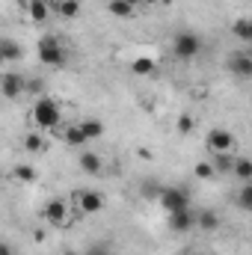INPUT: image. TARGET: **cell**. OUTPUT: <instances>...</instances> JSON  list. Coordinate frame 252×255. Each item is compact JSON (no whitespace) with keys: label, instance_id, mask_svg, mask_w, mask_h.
<instances>
[{"label":"cell","instance_id":"cell-1","mask_svg":"<svg viewBox=\"0 0 252 255\" xmlns=\"http://www.w3.org/2000/svg\"><path fill=\"white\" fill-rule=\"evenodd\" d=\"M30 122L39 130H57L63 125V104L57 98H51V95H42L30 110Z\"/></svg>","mask_w":252,"mask_h":255},{"label":"cell","instance_id":"cell-2","mask_svg":"<svg viewBox=\"0 0 252 255\" xmlns=\"http://www.w3.org/2000/svg\"><path fill=\"white\" fill-rule=\"evenodd\" d=\"M202 54V36L196 30H181L172 36V57L178 63H193Z\"/></svg>","mask_w":252,"mask_h":255},{"label":"cell","instance_id":"cell-3","mask_svg":"<svg viewBox=\"0 0 252 255\" xmlns=\"http://www.w3.org/2000/svg\"><path fill=\"white\" fill-rule=\"evenodd\" d=\"M39 63L51 65V68H60L65 63V48L57 36H42L39 39Z\"/></svg>","mask_w":252,"mask_h":255},{"label":"cell","instance_id":"cell-4","mask_svg":"<svg viewBox=\"0 0 252 255\" xmlns=\"http://www.w3.org/2000/svg\"><path fill=\"white\" fill-rule=\"evenodd\" d=\"M205 145H208V151H214V154H232L235 145H238V139H235V133H232L229 128H211L208 136H205Z\"/></svg>","mask_w":252,"mask_h":255},{"label":"cell","instance_id":"cell-5","mask_svg":"<svg viewBox=\"0 0 252 255\" xmlns=\"http://www.w3.org/2000/svg\"><path fill=\"white\" fill-rule=\"evenodd\" d=\"M42 220L54 229H63L68 226V202L65 199H48L45 208H42Z\"/></svg>","mask_w":252,"mask_h":255},{"label":"cell","instance_id":"cell-6","mask_svg":"<svg viewBox=\"0 0 252 255\" xmlns=\"http://www.w3.org/2000/svg\"><path fill=\"white\" fill-rule=\"evenodd\" d=\"M71 202L80 208V214H98L107 205L104 193H98V190H74L71 193Z\"/></svg>","mask_w":252,"mask_h":255},{"label":"cell","instance_id":"cell-7","mask_svg":"<svg viewBox=\"0 0 252 255\" xmlns=\"http://www.w3.org/2000/svg\"><path fill=\"white\" fill-rule=\"evenodd\" d=\"M160 208L166 211V214H175V211H184V208H190V196L181 187H163L160 190Z\"/></svg>","mask_w":252,"mask_h":255},{"label":"cell","instance_id":"cell-8","mask_svg":"<svg viewBox=\"0 0 252 255\" xmlns=\"http://www.w3.org/2000/svg\"><path fill=\"white\" fill-rule=\"evenodd\" d=\"M196 223H199V214L196 211H175V214H166V226H169V232H175V235H187L196 229Z\"/></svg>","mask_w":252,"mask_h":255},{"label":"cell","instance_id":"cell-9","mask_svg":"<svg viewBox=\"0 0 252 255\" xmlns=\"http://www.w3.org/2000/svg\"><path fill=\"white\" fill-rule=\"evenodd\" d=\"M226 68H229V74L238 77V80H252V54H244V51L229 54Z\"/></svg>","mask_w":252,"mask_h":255},{"label":"cell","instance_id":"cell-10","mask_svg":"<svg viewBox=\"0 0 252 255\" xmlns=\"http://www.w3.org/2000/svg\"><path fill=\"white\" fill-rule=\"evenodd\" d=\"M0 92H3V98H6V101H15V98H21V95L27 92V80H24L21 74L6 71V74L0 77Z\"/></svg>","mask_w":252,"mask_h":255},{"label":"cell","instance_id":"cell-11","mask_svg":"<svg viewBox=\"0 0 252 255\" xmlns=\"http://www.w3.org/2000/svg\"><path fill=\"white\" fill-rule=\"evenodd\" d=\"M21 9L24 15L33 21V24H45L54 12V3H45V0H21Z\"/></svg>","mask_w":252,"mask_h":255},{"label":"cell","instance_id":"cell-12","mask_svg":"<svg viewBox=\"0 0 252 255\" xmlns=\"http://www.w3.org/2000/svg\"><path fill=\"white\" fill-rule=\"evenodd\" d=\"M77 163H80V169H83L86 175H101V172H104V160H101V154H95V151H83V148H80Z\"/></svg>","mask_w":252,"mask_h":255},{"label":"cell","instance_id":"cell-13","mask_svg":"<svg viewBox=\"0 0 252 255\" xmlns=\"http://www.w3.org/2000/svg\"><path fill=\"white\" fill-rule=\"evenodd\" d=\"M63 142L68 145V148H86L89 136L83 133V128H80V122H77V125H68L63 130Z\"/></svg>","mask_w":252,"mask_h":255},{"label":"cell","instance_id":"cell-14","mask_svg":"<svg viewBox=\"0 0 252 255\" xmlns=\"http://www.w3.org/2000/svg\"><path fill=\"white\" fill-rule=\"evenodd\" d=\"M130 71H133L136 77H151V74L157 71V60L148 57V54H145V57H133V60H130Z\"/></svg>","mask_w":252,"mask_h":255},{"label":"cell","instance_id":"cell-15","mask_svg":"<svg viewBox=\"0 0 252 255\" xmlns=\"http://www.w3.org/2000/svg\"><path fill=\"white\" fill-rule=\"evenodd\" d=\"M0 57H3L6 63H15V60L24 57V48H21L18 42H12L9 36H3V39H0Z\"/></svg>","mask_w":252,"mask_h":255},{"label":"cell","instance_id":"cell-16","mask_svg":"<svg viewBox=\"0 0 252 255\" xmlns=\"http://www.w3.org/2000/svg\"><path fill=\"white\" fill-rule=\"evenodd\" d=\"M107 12H110L113 18H133V15H136V6H130L127 0H110V3H107Z\"/></svg>","mask_w":252,"mask_h":255},{"label":"cell","instance_id":"cell-17","mask_svg":"<svg viewBox=\"0 0 252 255\" xmlns=\"http://www.w3.org/2000/svg\"><path fill=\"white\" fill-rule=\"evenodd\" d=\"M232 175L238 178V181H252V157H235V169H232Z\"/></svg>","mask_w":252,"mask_h":255},{"label":"cell","instance_id":"cell-18","mask_svg":"<svg viewBox=\"0 0 252 255\" xmlns=\"http://www.w3.org/2000/svg\"><path fill=\"white\" fill-rule=\"evenodd\" d=\"M193 175L199 178V181H214L220 172H217V166H214V160H199L196 166H193Z\"/></svg>","mask_w":252,"mask_h":255},{"label":"cell","instance_id":"cell-19","mask_svg":"<svg viewBox=\"0 0 252 255\" xmlns=\"http://www.w3.org/2000/svg\"><path fill=\"white\" fill-rule=\"evenodd\" d=\"M196 229H202V232H217V229H220V214H217V211H199Z\"/></svg>","mask_w":252,"mask_h":255},{"label":"cell","instance_id":"cell-20","mask_svg":"<svg viewBox=\"0 0 252 255\" xmlns=\"http://www.w3.org/2000/svg\"><path fill=\"white\" fill-rule=\"evenodd\" d=\"M232 33H235L241 42L252 45V18H238V21L232 24Z\"/></svg>","mask_w":252,"mask_h":255},{"label":"cell","instance_id":"cell-21","mask_svg":"<svg viewBox=\"0 0 252 255\" xmlns=\"http://www.w3.org/2000/svg\"><path fill=\"white\" fill-rule=\"evenodd\" d=\"M54 12L60 18H77L80 15V0H60V3H54Z\"/></svg>","mask_w":252,"mask_h":255},{"label":"cell","instance_id":"cell-22","mask_svg":"<svg viewBox=\"0 0 252 255\" xmlns=\"http://www.w3.org/2000/svg\"><path fill=\"white\" fill-rule=\"evenodd\" d=\"M80 128H83V133L89 136V142L98 139V136H104V122H101V119H83Z\"/></svg>","mask_w":252,"mask_h":255},{"label":"cell","instance_id":"cell-23","mask_svg":"<svg viewBox=\"0 0 252 255\" xmlns=\"http://www.w3.org/2000/svg\"><path fill=\"white\" fill-rule=\"evenodd\" d=\"M21 145H24V151H33V154L45 151V139H42V133H24Z\"/></svg>","mask_w":252,"mask_h":255},{"label":"cell","instance_id":"cell-24","mask_svg":"<svg viewBox=\"0 0 252 255\" xmlns=\"http://www.w3.org/2000/svg\"><path fill=\"white\" fill-rule=\"evenodd\" d=\"M12 178H15V181H24V184H33V181H36V169H33L30 163H18V166L12 169Z\"/></svg>","mask_w":252,"mask_h":255},{"label":"cell","instance_id":"cell-25","mask_svg":"<svg viewBox=\"0 0 252 255\" xmlns=\"http://www.w3.org/2000/svg\"><path fill=\"white\" fill-rule=\"evenodd\" d=\"M175 130H178V136H187L196 130V116H190V113H181L178 116V122H175Z\"/></svg>","mask_w":252,"mask_h":255},{"label":"cell","instance_id":"cell-26","mask_svg":"<svg viewBox=\"0 0 252 255\" xmlns=\"http://www.w3.org/2000/svg\"><path fill=\"white\" fill-rule=\"evenodd\" d=\"M235 202H238V208H244V211H252V181H247V184L238 190Z\"/></svg>","mask_w":252,"mask_h":255},{"label":"cell","instance_id":"cell-27","mask_svg":"<svg viewBox=\"0 0 252 255\" xmlns=\"http://www.w3.org/2000/svg\"><path fill=\"white\" fill-rule=\"evenodd\" d=\"M214 166H217V172H232L235 169V157L232 154H214Z\"/></svg>","mask_w":252,"mask_h":255},{"label":"cell","instance_id":"cell-28","mask_svg":"<svg viewBox=\"0 0 252 255\" xmlns=\"http://www.w3.org/2000/svg\"><path fill=\"white\" fill-rule=\"evenodd\" d=\"M0 255H12V244H3L0 247Z\"/></svg>","mask_w":252,"mask_h":255},{"label":"cell","instance_id":"cell-29","mask_svg":"<svg viewBox=\"0 0 252 255\" xmlns=\"http://www.w3.org/2000/svg\"><path fill=\"white\" fill-rule=\"evenodd\" d=\"M127 3H130V6H136V9H139V6H142V3H145V0H127Z\"/></svg>","mask_w":252,"mask_h":255},{"label":"cell","instance_id":"cell-30","mask_svg":"<svg viewBox=\"0 0 252 255\" xmlns=\"http://www.w3.org/2000/svg\"><path fill=\"white\" fill-rule=\"evenodd\" d=\"M190 255H211V253H205V250H193Z\"/></svg>","mask_w":252,"mask_h":255},{"label":"cell","instance_id":"cell-31","mask_svg":"<svg viewBox=\"0 0 252 255\" xmlns=\"http://www.w3.org/2000/svg\"><path fill=\"white\" fill-rule=\"evenodd\" d=\"M45 3H54V0H45Z\"/></svg>","mask_w":252,"mask_h":255},{"label":"cell","instance_id":"cell-32","mask_svg":"<svg viewBox=\"0 0 252 255\" xmlns=\"http://www.w3.org/2000/svg\"><path fill=\"white\" fill-rule=\"evenodd\" d=\"M71 255H77V253H71ZM86 255H89V253H86Z\"/></svg>","mask_w":252,"mask_h":255}]
</instances>
